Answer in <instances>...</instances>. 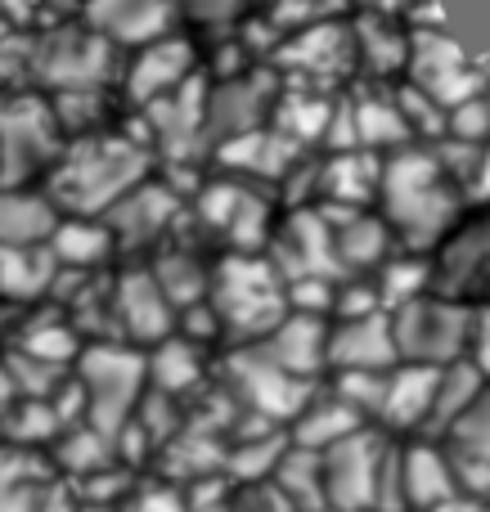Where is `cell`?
Masks as SVG:
<instances>
[{"instance_id": "obj_26", "label": "cell", "mask_w": 490, "mask_h": 512, "mask_svg": "<svg viewBox=\"0 0 490 512\" xmlns=\"http://www.w3.org/2000/svg\"><path fill=\"white\" fill-rule=\"evenodd\" d=\"M59 225V207L45 194L0 189V248H45Z\"/></svg>"}, {"instance_id": "obj_32", "label": "cell", "mask_w": 490, "mask_h": 512, "mask_svg": "<svg viewBox=\"0 0 490 512\" xmlns=\"http://www.w3.org/2000/svg\"><path fill=\"white\" fill-rule=\"evenodd\" d=\"M333 104L338 99H324L315 95V90H279L275 99V131L284 135V140H293L297 149H306V144H324V131H329V117H333Z\"/></svg>"}, {"instance_id": "obj_46", "label": "cell", "mask_w": 490, "mask_h": 512, "mask_svg": "<svg viewBox=\"0 0 490 512\" xmlns=\"http://www.w3.org/2000/svg\"><path fill=\"white\" fill-rule=\"evenodd\" d=\"M446 135L464 144H490V99L477 95L446 113Z\"/></svg>"}, {"instance_id": "obj_44", "label": "cell", "mask_w": 490, "mask_h": 512, "mask_svg": "<svg viewBox=\"0 0 490 512\" xmlns=\"http://www.w3.org/2000/svg\"><path fill=\"white\" fill-rule=\"evenodd\" d=\"M396 108H401L410 135H423V140H432V144L446 135V108H437L428 95H423V90L401 86V90H396Z\"/></svg>"}, {"instance_id": "obj_8", "label": "cell", "mask_w": 490, "mask_h": 512, "mask_svg": "<svg viewBox=\"0 0 490 512\" xmlns=\"http://www.w3.org/2000/svg\"><path fill=\"white\" fill-rule=\"evenodd\" d=\"M27 63L59 95H68V90H99L113 77V45L95 32H81V27H59V32H45L41 41H32Z\"/></svg>"}, {"instance_id": "obj_42", "label": "cell", "mask_w": 490, "mask_h": 512, "mask_svg": "<svg viewBox=\"0 0 490 512\" xmlns=\"http://www.w3.org/2000/svg\"><path fill=\"white\" fill-rule=\"evenodd\" d=\"M333 396L360 418H383V400H387V373H338Z\"/></svg>"}, {"instance_id": "obj_36", "label": "cell", "mask_w": 490, "mask_h": 512, "mask_svg": "<svg viewBox=\"0 0 490 512\" xmlns=\"http://www.w3.org/2000/svg\"><path fill=\"white\" fill-rule=\"evenodd\" d=\"M144 364H149L153 391H162V396H180V391L198 387V378H203V355H198V346L185 342V337L158 342L153 360H144Z\"/></svg>"}, {"instance_id": "obj_6", "label": "cell", "mask_w": 490, "mask_h": 512, "mask_svg": "<svg viewBox=\"0 0 490 512\" xmlns=\"http://www.w3.org/2000/svg\"><path fill=\"white\" fill-rule=\"evenodd\" d=\"M270 265L279 270L284 283L302 279H329L342 283L347 270L338 261V243H333V216L324 207H297L279 221L275 239H270Z\"/></svg>"}, {"instance_id": "obj_50", "label": "cell", "mask_w": 490, "mask_h": 512, "mask_svg": "<svg viewBox=\"0 0 490 512\" xmlns=\"http://www.w3.org/2000/svg\"><path fill=\"white\" fill-rule=\"evenodd\" d=\"M180 324H185V342H194V346L203 342V337H216V333H221V319H216V310L207 306V301H198V306H189Z\"/></svg>"}, {"instance_id": "obj_38", "label": "cell", "mask_w": 490, "mask_h": 512, "mask_svg": "<svg viewBox=\"0 0 490 512\" xmlns=\"http://www.w3.org/2000/svg\"><path fill=\"white\" fill-rule=\"evenodd\" d=\"M23 355H32V360H45V364H68L81 355V337H77V324H68V319L59 315H36L32 324H27L23 333V346H18Z\"/></svg>"}, {"instance_id": "obj_11", "label": "cell", "mask_w": 490, "mask_h": 512, "mask_svg": "<svg viewBox=\"0 0 490 512\" xmlns=\"http://www.w3.org/2000/svg\"><path fill=\"white\" fill-rule=\"evenodd\" d=\"M225 373H230L239 400L248 409H257L261 418H297L315 400V382L284 373L275 360L261 355V346H243V351H234L230 364H225Z\"/></svg>"}, {"instance_id": "obj_33", "label": "cell", "mask_w": 490, "mask_h": 512, "mask_svg": "<svg viewBox=\"0 0 490 512\" xmlns=\"http://www.w3.org/2000/svg\"><path fill=\"white\" fill-rule=\"evenodd\" d=\"M360 427H365V418L351 414V409L342 405L338 396H329V400H311V405H306L302 414H297L293 436H297V450L324 454V450H333L338 441L356 436Z\"/></svg>"}, {"instance_id": "obj_43", "label": "cell", "mask_w": 490, "mask_h": 512, "mask_svg": "<svg viewBox=\"0 0 490 512\" xmlns=\"http://www.w3.org/2000/svg\"><path fill=\"white\" fill-rule=\"evenodd\" d=\"M342 5H347V0H275V9H270V27L293 36V32H302V27L338 18Z\"/></svg>"}, {"instance_id": "obj_52", "label": "cell", "mask_w": 490, "mask_h": 512, "mask_svg": "<svg viewBox=\"0 0 490 512\" xmlns=\"http://www.w3.org/2000/svg\"><path fill=\"white\" fill-rule=\"evenodd\" d=\"M243 5H248V0H189V9H194L203 23H225V18H234Z\"/></svg>"}, {"instance_id": "obj_5", "label": "cell", "mask_w": 490, "mask_h": 512, "mask_svg": "<svg viewBox=\"0 0 490 512\" xmlns=\"http://www.w3.org/2000/svg\"><path fill=\"white\" fill-rule=\"evenodd\" d=\"M392 337H396V355H401L405 364L450 369V364H459L464 351L473 346V310H468L464 301L428 292V297L392 310Z\"/></svg>"}, {"instance_id": "obj_31", "label": "cell", "mask_w": 490, "mask_h": 512, "mask_svg": "<svg viewBox=\"0 0 490 512\" xmlns=\"http://www.w3.org/2000/svg\"><path fill=\"white\" fill-rule=\"evenodd\" d=\"M113 234H108L104 221H86V216H68V221L54 225L45 252L54 256V265H68V270H90V265L108 261L113 252Z\"/></svg>"}, {"instance_id": "obj_53", "label": "cell", "mask_w": 490, "mask_h": 512, "mask_svg": "<svg viewBox=\"0 0 490 512\" xmlns=\"http://www.w3.org/2000/svg\"><path fill=\"white\" fill-rule=\"evenodd\" d=\"M464 198H473V203H490V144L482 149V158H477V171H473V180L464 185Z\"/></svg>"}, {"instance_id": "obj_24", "label": "cell", "mask_w": 490, "mask_h": 512, "mask_svg": "<svg viewBox=\"0 0 490 512\" xmlns=\"http://www.w3.org/2000/svg\"><path fill=\"white\" fill-rule=\"evenodd\" d=\"M324 212L333 216V243H338V261L347 279L360 270H378L392 256L396 239L378 212H333V207H324Z\"/></svg>"}, {"instance_id": "obj_14", "label": "cell", "mask_w": 490, "mask_h": 512, "mask_svg": "<svg viewBox=\"0 0 490 512\" xmlns=\"http://www.w3.org/2000/svg\"><path fill=\"white\" fill-rule=\"evenodd\" d=\"M275 63L306 81V86H324V81H342L356 68V41H351V23H315L302 32L284 36L275 45Z\"/></svg>"}, {"instance_id": "obj_47", "label": "cell", "mask_w": 490, "mask_h": 512, "mask_svg": "<svg viewBox=\"0 0 490 512\" xmlns=\"http://www.w3.org/2000/svg\"><path fill=\"white\" fill-rule=\"evenodd\" d=\"M333 301H338V283H329V279L288 283V310H293V315L329 319V315H333Z\"/></svg>"}, {"instance_id": "obj_29", "label": "cell", "mask_w": 490, "mask_h": 512, "mask_svg": "<svg viewBox=\"0 0 490 512\" xmlns=\"http://www.w3.org/2000/svg\"><path fill=\"white\" fill-rule=\"evenodd\" d=\"M351 41H356V63H365L374 77L405 72L410 63V36L383 14H360L351 23Z\"/></svg>"}, {"instance_id": "obj_9", "label": "cell", "mask_w": 490, "mask_h": 512, "mask_svg": "<svg viewBox=\"0 0 490 512\" xmlns=\"http://www.w3.org/2000/svg\"><path fill=\"white\" fill-rule=\"evenodd\" d=\"M279 81L270 68L230 72L225 81L207 86V144L239 140L248 131H261L266 117L275 113Z\"/></svg>"}, {"instance_id": "obj_23", "label": "cell", "mask_w": 490, "mask_h": 512, "mask_svg": "<svg viewBox=\"0 0 490 512\" xmlns=\"http://www.w3.org/2000/svg\"><path fill=\"white\" fill-rule=\"evenodd\" d=\"M216 158L252 180H288V171L302 162V149L293 140H284L275 126H261V131H248L239 140L216 144Z\"/></svg>"}, {"instance_id": "obj_10", "label": "cell", "mask_w": 490, "mask_h": 512, "mask_svg": "<svg viewBox=\"0 0 490 512\" xmlns=\"http://www.w3.org/2000/svg\"><path fill=\"white\" fill-rule=\"evenodd\" d=\"M387 445L378 441L369 427L356 436L338 441L333 450L320 454V477H324V504L338 512H369L378 495V472H383Z\"/></svg>"}, {"instance_id": "obj_39", "label": "cell", "mask_w": 490, "mask_h": 512, "mask_svg": "<svg viewBox=\"0 0 490 512\" xmlns=\"http://www.w3.org/2000/svg\"><path fill=\"white\" fill-rule=\"evenodd\" d=\"M446 441H450V459L490 463V387L455 418V427L446 432Z\"/></svg>"}, {"instance_id": "obj_48", "label": "cell", "mask_w": 490, "mask_h": 512, "mask_svg": "<svg viewBox=\"0 0 490 512\" xmlns=\"http://www.w3.org/2000/svg\"><path fill=\"white\" fill-rule=\"evenodd\" d=\"M99 113H104L99 90H68V95L54 99V122L59 126H81V131H86Z\"/></svg>"}, {"instance_id": "obj_51", "label": "cell", "mask_w": 490, "mask_h": 512, "mask_svg": "<svg viewBox=\"0 0 490 512\" xmlns=\"http://www.w3.org/2000/svg\"><path fill=\"white\" fill-rule=\"evenodd\" d=\"M468 351H473V364L482 369V378H490V301L473 315V346Z\"/></svg>"}, {"instance_id": "obj_34", "label": "cell", "mask_w": 490, "mask_h": 512, "mask_svg": "<svg viewBox=\"0 0 490 512\" xmlns=\"http://www.w3.org/2000/svg\"><path fill=\"white\" fill-rule=\"evenodd\" d=\"M59 279V265L45 248H0V297L32 301L50 292Z\"/></svg>"}, {"instance_id": "obj_21", "label": "cell", "mask_w": 490, "mask_h": 512, "mask_svg": "<svg viewBox=\"0 0 490 512\" xmlns=\"http://www.w3.org/2000/svg\"><path fill=\"white\" fill-rule=\"evenodd\" d=\"M257 346H261V355L275 360L284 373L315 382V373L329 364V319L293 315V310H288L284 324H279L270 337H261Z\"/></svg>"}, {"instance_id": "obj_12", "label": "cell", "mask_w": 490, "mask_h": 512, "mask_svg": "<svg viewBox=\"0 0 490 512\" xmlns=\"http://www.w3.org/2000/svg\"><path fill=\"white\" fill-rule=\"evenodd\" d=\"M432 288L437 297L464 301V306L473 297H490V212L446 234L437 265H432Z\"/></svg>"}, {"instance_id": "obj_13", "label": "cell", "mask_w": 490, "mask_h": 512, "mask_svg": "<svg viewBox=\"0 0 490 512\" xmlns=\"http://www.w3.org/2000/svg\"><path fill=\"white\" fill-rule=\"evenodd\" d=\"M54 135H59L54 108H45L41 99H9L0 108V180L18 185L41 162H50Z\"/></svg>"}, {"instance_id": "obj_27", "label": "cell", "mask_w": 490, "mask_h": 512, "mask_svg": "<svg viewBox=\"0 0 490 512\" xmlns=\"http://www.w3.org/2000/svg\"><path fill=\"white\" fill-rule=\"evenodd\" d=\"M351 117H356V144L365 153H396V149H410V126H405L401 108H396V95L387 90H360V95L347 99Z\"/></svg>"}, {"instance_id": "obj_17", "label": "cell", "mask_w": 490, "mask_h": 512, "mask_svg": "<svg viewBox=\"0 0 490 512\" xmlns=\"http://www.w3.org/2000/svg\"><path fill=\"white\" fill-rule=\"evenodd\" d=\"M329 364L338 373H392L401 364L392 337V315L338 319L329 324Z\"/></svg>"}, {"instance_id": "obj_35", "label": "cell", "mask_w": 490, "mask_h": 512, "mask_svg": "<svg viewBox=\"0 0 490 512\" xmlns=\"http://www.w3.org/2000/svg\"><path fill=\"white\" fill-rule=\"evenodd\" d=\"M482 391H486V378H482V369H477L473 360H459V364H450V369H441V378H437V400H432V418H428V432H441V436H446L450 427H455V418L464 414V409L473 405Z\"/></svg>"}, {"instance_id": "obj_40", "label": "cell", "mask_w": 490, "mask_h": 512, "mask_svg": "<svg viewBox=\"0 0 490 512\" xmlns=\"http://www.w3.org/2000/svg\"><path fill=\"white\" fill-rule=\"evenodd\" d=\"M113 450H117V445L108 441V436H99L95 427H81V423L68 427V432H63V441H59L63 468L81 472V477H95V472H104L108 459H113Z\"/></svg>"}, {"instance_id": "obj_28", "label": "cell", "mask_w": 490, "mask_h": 512, "mask_svg": "<svg viewBox=\"0 0 490 512\" xmlns=\"http://www.w3.org/2000/svg\"><path fill=\"white\" fill-rule=\"evenodd\" d=\"M441 369H423V364H396L387 373V400H383V423L387 427H428L432 400H437Z\"/></svg>"}, {"instance_id": "obj_41", "label": "cell", "mask_w": 490, "mask_h": 512, "mask_svg": "<svg viewBox=\"0 0 490 512\" xmlns=\"http://www.w3.org/2000/svg\"><path fill=\"white\" fill-rule=\"evenodd\" d=\"M279 486L297 499V504H324V477H320V454L293 450L279 459Z\"/></svg>"}, {"instance_id": "obj_15", "label": "cell", "mask_w": 490, "mask_h": 512, "mask_svg": "<svg viewBox=\"0 0 490 512\" xmlns=\"http://www.w3.org/2000/svg\"><path fill=\"white\" fill-rule=\"evenodd\" d=\"M144 117H149L158 149L171 162H189L207 149V86L198 77H189L180 90L144 104Z\"/></svg>"}, {"instance_id": "obj_49", "label": "cell", "mask_w": 490, "mask_h": 512, "mask_svg": "<svg viewBox=\"0 0 490 512\" xmlns=\"http://www.w3.org/2000/svg\"><path fill=\"white\" fill-rule=\"evenodd\" d=\"M279 459H284V441H279V436L248 441L243 450H234V468L248 472V477H257V472H266V468H279Z\"/></svg>"}, {"instance_id": "obj_1", "label": "cell", "mask_w": 490, "mask_h": 512, "mask_svg": "<svg viewBox=\"0 0 490 512\" xmlns=\"http://www.w3.org/2000/svg\"><path fill=\"white\" fill-rule=\"evenodd\" d=\"M378 203H383V221L392 239H401L410 252H423L432 243H446V234L459 225V207L464 194L450 185L432 149H396L383 158V185H378Z\"/></svg>"}, {"instance_id": "obj_2", "label": "cell", "mask_w": 490, "mask_h": 512, "mask_svg": "<svg viewBox=\"0 0 490 512\" xmlns=\"http://www.w3.org/2000/svg\"><path fill=\"white\" fill-rule=\"evenodd\" d=\"M149 176V149L122 135H90V140L72 144L68 158L54 167L50 176V203L68 216H86L95 221L99 212L122 203L135 185Z\"/></svg>"}, {"instance_id": "obj_37", "label": "cell", "mask_w": 490, "mask_h": 512, "mask_svg": "<svg viewBox=\"0 0 490 512\" xmlns=\"http://www.w3.org/2000/svg\"><path fill=\"white\" fill-rule=\"evenodd\" d=\"M374 283H378V301H383V310H401V306H410V301L428 297L432 265L414 252L410 256H387V261L378 265Z\"/></svg>"}, {"instance_id": "obj_20", "label": "cell", "mask_w": 490, "mask_h": 512, "mask_svg": "<svg viewBox=\"0 0 490 512\" xmlns=\"http://www.w3.org/2000/svg\"><path fill=\"white\" fill-rule=\"evenodd\" d=\"M189 77H194V45L185 36H162V41L144 45L126 68V95L135 104H153V99L180 90Z\"/></svg>"}, {"instance_id": "obj_7", "label": "cell", "mask_w": 490, "mask_h": 512, "mask_svg": "<svg viewBox=\"0 0 490 512\" xmlns=\"http://www.w3.org/2000/svg\"><path fill=\"white\" fill-rule=\"evenodd\" d=\"M405 72H410V86L423 90V95L437 108H446V113L468 104V99L486 95V81H482V72L473 68V54L450 32H423L419 27V32L410 36V63H405Z\"/></svg>"}, {"instance_id": "obj_55", "label": "cell", "mask_w": 490, "mask_h": 512, "mask_svg": "<svg viewBox=\"0 0 490 512\" xmlns=\"http://www.w3.org/2000/svg\"><path fill=\"white\" fill-rule=\"evenodd\" d=\"M86 512H108V508H86Z\"/></svg>"}, {"instance_id": "obj_19", "label": "cell", "mask_w": 490, "mask_h": 512, "mask_svg": "<svg viewBox=\"0 0 490 512\" xmlns=\"http://www.w3.org/2000/svg\"><path fill=\"white\" fill-rule=\"evenodd\" d=\"M86 23L108 45H153L171 36L176 5L171 0H86Z\"/></svg>"}, {"instance_id": "obj_54", "label": "cell", "mask_w": 490, "mask_h": 512, "mask_svg": "<svg viewBox=\"0 0 490 512\" xmlns=\"http://www.w3.org/2000/svg\"><path fill=\"white\" fill-rule=\"evenodd\" d=\"M369 5V14H383V18H392V14H410L419 0H365Z\"/></svg>"}, {"instance_id": "obj_45", "label": "cell", "mask_w": 490, "mask_h": 512, "mask_svg": "<svg viewBox=\"0 0 490 512\" xmlns=\"http://www.w3.org/2000/svg\"><path fill=\"white\" fill-rule=\"evenodd\" d=\"M365 315H383L378 301V283L365 274H351L338 283V301H333V319H365Z\"/></svg>"}, {"instance_id": "obj_16", "label": "cell", "mask_w": 490, "mask_h": 512, "mask_svg": "<svg viewBox=\"0 0 490 512\" xmlns=\"http://www.w3.org/2000/svg\"><path fill=\"white\" fill-rule=\"evenodd\" d=\"M113 324L131 342H167L176 328V306L162 297L158 279L149 270H126L113 283Z\"/></svg>"}, {"instance_id": "obj_56", "label": "cell", "mask_w": 490, "mask_h": 512, "mask_svg": "<svg viewBox=\"0 0 490 512\" xmlns=\"http://www.w3.org/2000/svg\"><path fill=\"white\" fill-rule=\"evenodd\" d=\"M486 99H490V90H486Z\"/></svg>"}, {"instance_id": "obj_25", "label": "cell", "mask_w": 490, "mask_h": 512, "mask_svg": "<svg viewBox=\"0 0 490 512\" xmlns=\"http://www.w3.org/2000/svg\"><path fill=\"white\" fill-rule=\"evenodd\" d=\"M401 490H405V508L432 512L437 504L459 495L455 486V468L450 454H441L437 445H410L401 454Z\"/></svg>"}, {"instance_id": "obj_3", "label": "cell", "mask_w": 490, "mask_h": 512, "mask_svg": "<svg viewBox=\"0 0 490 512\" xmlns=\"http://www.w3.org/2000/svg\"><path fill=\"white\" fill-rule=\"evenodd\" d=\"M207 306L221 319V333L239 337V342L257 346L261 337H270L288 315V283L279 279V270L266 256H243L230 252L212 270V292Z\"/></svg>"}, {"instance_id": "obj_57", "label": "cell", "mask_w": 490, "mask_h": 512, "mask_svg": "<svg viewBox=\"0 0 490 512\" xmlns=\"http://www.w3.org/2000/svg\"><path fill=\"white\" fill-rule=\"evenodd\" d=\"M482 512H490V508H482Z\"/></svg>"}, {"instance_id": "obj_4", "label": "cell", "mask_w": 490, "mask_h": 512, "mask_svg": "<svg viewBox=\"0 0 490 512\" xmlns=\"http://www.w3.org/2000/svg\"><path fill=\"white\" fill-rule=\"evenodd\" d=\"M144 378H149L144 355L126 351L117 342L86 346L77 360V387L86 396V427H95L99 436L117 445V436L126 432L131 414L144 400Z\"/></svg>"}, {"instance_id": "obj_18", "label": "cell", "mask_w": 490, "mask_h": 512, "mask_svg": "<svg viewBox=\"0 0 490 512\" xmlns=\"http://www.w3.org/2000/svg\"><path fill=\"white\" fill-rule=\"evenodd\" d=\"M176 216H180L176 189L158 185V180H144L122 203L108 207L104 225H108V234H113V243H122V248H149V243H158L162 234L176 225Z\"/></svg>"}, {"instance_id": "obj_22", "label": "cell", "mask_w": 490, "mask_h": 512, "mask_svg": "<svg viewBox=\"0 0 490 512\" xmlns=\"http://www.w3.org/2000/svg\"><path fill=\"white\" fill-rule=\"evenodd\" d=\"M383 185V158L365 149L329 153L320 162V203L333 212H365Z\"/></svg>"}, {"instance_id": "obj_30", "label": "cell", "mask_w": 490, "mask_h": 512, "mask_svg": "<svg viewBox=\"0 0 490 512\" xmlns=\"http://www.w3.org/2000/svg\"><path fill=\"white\" fill-rule=\"evenodd\" d=\"M149 274L158 279L162 297L180 310L207 301V292H212V270L203 265V256L189 252V248H162L158 261L149 265Z\"/></svg>"}]
</instances>
